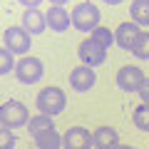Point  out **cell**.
Wrapping results in <instances>:
<instances>
[{"label":"cell","mask_w":149,"mask_h":149,"mask_svg":"<svg viewBox=\"0 0 149 149\" xmlns=\"http://www.w3.org/2000/svg\"><path fill=\"white\" fill-rule=\"evenodd\" d=\"M45 25H47V17H45V13L40 10V8H27V10L22 13V27H25L30 35L45 32Z\"/></svg>","instance_id":"12"},{"label":"cell","mask_w":149,"mask_h":149,"mask_svg":"<svg viewBox=\"0 0 149 149\" xmlns=\"http://www.w3.org/2000/svg\"><path fill=\"white\" fill-rule=\"evenodd\" d=\"M37 109H40V114H47V117H55V114H60V112H65V107H67V97H65V92L60 90V87H45V90L37 92Z\"/></svg>","instance_id":"1"},{"label":"cell","mask_w":149,"mask_h":149,"mask_svg":"<svg viewBox=\"0 0 149 149\" xmlns=\"http://www.w3.org/2000/svg\"><path fill=\"white\" fill-rule=\"evenodd\" d=\"M72 25L82 32H87V30L92 32L100 25V8L95 3H90V0H80L72 8Z\"/></svg>","instance_id":"3"},{"label":"cell","mask_w":149,"mask_h":149,"mask_svg":"<svg viewBox=\"0 0 149 149\" xmlns=\"http://www.w3.org/2000/svg\"><path fill=\"white\" fill-rule=\"evenodd\" d=\"M25 149H27V147H25ZM35 149H37V147H35Z\"/></svg>","instance_id":"27"},{"label":"cell","mask_w":149,"mask_h":149,"mask_svg":"<svg viewBox=\"0 0 149 149\" xmlns=\"http://www.w3.org/2000/svg\"><path fill=\"white\" fill-rule=\"evenodd\" d=\"M139 97H142L144 104H149V77H144L142 87H139Z\"/></svg>","instance_id":"22"},{"label":"cell","mask_w":149,"mask_h":149,"mask_svg":"<svg viewBox=\"0 0 149 149\" xmlns=\"http://www.w3.org/2000/svg\"><path fill=\"white\" fill-rule=\"evenodd\" d=\"M92 40H95V42H100L102 47H107V50H109V45L114 42V32H112V30H107L104 25H97L95 30H92Z\"/></svg>","instance_id":"19"},{"label":"cell","mask_w":149,"mask_h":149,"mask_svg":"<svg viewBox=\"0 0 149 149\" xmlns=\"http://www.w3.org/2000/svg\"><path fill=\"white\" fill-rule=\"evenodd\" d=\"M45 74V65L40 57H32V55H25L22 60H17L15 65V77L22 82V85H35V82L42 80Z\"/></svg>","instance_id":"4"},{"label":"cell","mask_w":149,"mask_h":149,"mask_svg":"<svg viewBox=\"0 0 149 149\" xmlns=\"http://www.w3.org/2000/svg\"><path fill=\"white\" fill-rule=\"evenodd\" d=\"M142 82H144V72L137 65H124L117 70V87L122 92H139Z\"/></svg>","instance_id":"7"},{"label":"cell","mask_w":149,"mask_h":149,"mask_svg":"<svg viewBox=\"0 0 149 149\" xmlns=\"http://www.w3.org/2000/svg\"><path fill=\"white\" fill-rule=\"evenodd\" d=\"M0 149H15V134L8 127L0 129Z\"/></svg>","instance_id":"21"},{"label":"cell","mask_w":149,"mask_h":149,"mask_svg":"<svg viewBox=\"0 0 149 149\" xmlns=\"http://www.w3.org/2000/svg\"><path fill=\"white\" fill-rule=\"evenodd\" d=\"M30 112H27V107L22 104V102L17 100H8L0 104V124L8 129H17V127H25L27 122H30Z\"/></svg>","instance_id":"2"},{"label":"cell","mask_w":149,"mask_h":149,"mask_svg":"<svg viewBox=\"0 0 149 149\" xmlns=\"http://www.w3.org/2000/svg\"><path fill=\"white\" fill-rule=\"evenodd\" d=\"M45 17H47V27L55 32H65L72 25V15H67V10L62 5H50L45 10Z\"/></svg>","instance_id":"11"},{"label":"cell","mask_w":149,"mask_h":149,"mask_svg":"<svg viewBox=\"0 0 149 149\" xmlns=\"http://www.w3.org/2000/svg\"><path fill=\"white\" fill-rule=\"evenodd\" d=\"M114 149H134V147H129V144H117Z\"/></svg>","instance_id":"26"},{"label":"cell","mask_w":149,"mask_h":149,"mask_svg":"<svg viewBox=\"0 0 149 149\" xmlns=\"http://www.w3.org/2000/svg\"><path fill=\"white\" fill-rule=\"evenodd\" d=\"M132 122H134V127H137V129H142V132H149V104H144V102H142V104L134 109Z\"/></svg>","instance_id":"17"},{"label":"cell","mask_w":149,"mask_h":149,"mask_svg":"<svg viewBox=\"0 0 149 149\" xmlns=\"http://www.w3.org/2000/svg\"><path fill=\"white\" fill-rule=\"evenodd\" d=\"M3 45H5L10 52L15 55H27V50H30V32L25 30V27H8L5 35H3Z\"/></svg>","instance_id":"6"},{"label":"cell","mask_w":149,"mask_h":149,"mask_svg":"<svg viewBox=\"0 0 149 149\" xmlns=\"http://www.w3.org/2000/svg\"><path fill=\"white\" fill-rule=\"evenodd\" d=\"M15 52H10V50L3 45L0 47V74L5 77V74H10V72H15Z\"/></svg>","instance_id":"16"},{"label":"cell","mask_w":149,"mask_h":149,"mask_svg":"<svg viewBox=\"0 0 149 149\" xmlns=\"http://www.w3.org/2000/svg\"><path fill=\"white\" fill-rule=\"evenodd\" d=\"M129 15H132V22H137L139 27H147L149 25V0H132Z\"/></svg>","instance_id":"15"},{"label":"cell","mask_w":149,"mask_h":149,"mask_svg":"<svg viewBox=\"0 0 149 149\" xmlns=\"http://www.w3.org/2000/svg\"><path fill=\"white\" fill-rule=\"evenodd\" d=\"M77 55H80L82 65H87V67H100V65H104L107 60V47H102L100 42H95L92 37H87L85 42H80V47H77Z\"/></svg>","instance_id":"5"},{"label":"cell","mask_w":149,"mask_h":149,"mask_svg":"<svg viewBox=\"0 0 149 149\" xmlns=\"http://www.w3.org/2000/svg\"><path fill=\"white\" fill-rule=\"evenodd\" d=\"M132 55H134L137 60H149V32H147V30L139 35L137 45L132 47Z\"/></svg>","instance_id":"20"},{"label":"cell","mask_w":149,"mask_h":149,"mask_svg":"<svg viewBox=\"0 0 149 149\" xmlns=\"http://www.w3.org/2000/svg\"><path fill=\"white\" fill-rule=\"evenodd\" d=\"M139 35H142V27H139L137 22H122V25L114 30V42L122 50H129V52H132V47L137 45Z\"/></svg>","instance_id":"10"},{"label":"cell","mask_w":149,"mask_h":149,"mask_svg":"<svg viewBox=\"0 0 149 149\" xmlns=\"http://www.w3.org/2000/svg\"><path fill=\"white\" fill-rule=\"evenodd\" d=\"M50 3H52V5H67L70 0H50Z\"/></svg>","instance_id":"25"},{"label":"cell","mask_w":149,"mask_h":149,"mask_svg":"<svg viewBox=\"0 0 149 149\" xmlns=\"http://www.w3.org/2000/svg\"><path fill=\"white\" fill-rule=\"evenodd\" d=\"M62 147L65 149H92L95 142H92L90 129H85V127H70L67 132L62 134Z\"/></svg>","instance_id":"8"},{"label":"cell","mask_w":149,"mask_h":149,"mask_svg":"<svg viewBox=\"0 0 149 149\" xmlns=\"http://www.w3.org/2000/svg\"><path fill=\"white\" fill-rule=\"evenodd\" d=\"M17 3H20L22 8H37L40 3H42V0H17Z\"/></svg>","instance_id":"23"},{"label":"cell","mask_w":149,"mask_h":149,"mask_svg":"<svg viewBox=\"0 0 149 149\" xmlns=\"http://www.w3.org/2000/svg\"><path fill=\"white\" fill-rule=\"evenodd\" d=\"M70 85L77 92H90L97 85V72L92 67H87V65H80V67H74L70 72Z\"/></svg>","instance_id":"9"},{"label":"cell","mask_w":149,"mask_h":149,"mask_svg":"<svg viewBox=\"0 0 149 149\" xmlns=\"http://www.w3.org/2000/svg\"><path fill=\"white\" fill-rule=\"evenodd\" d=\"M47 127H55L52 124V117H47V114H37V117H32L30 122H27V132L35 137V134H40L42 129H47Z\"/></svg>","instance_id":"18"},{"label":"cell","mask_w":149,"mask_h":149,"mask_svg":"<svg viewBox=\"0 0 149 149\" xmlns=\"http://www.w3.org/2000/svg\"><path fill=\"white\" fill-rule=\"evenodd\" d=\"M92 142H95V149H114L119 144V134L114 127H97L95 134H92Z\"/></svg>","instance_id":"13"},{"label":"cell","mask_w":149,"mask_h":149,"mask_svg":"<svg viewBox=\"0 0 149 149\" xmlns=\"http://www.w3.org/2000/svg\"><path fill=\"white\" fill-rule=\"evenodd\" d=\"M35 147L37 149H60L62 147V134L55 127H47L40 134H35Z\"/></svg>","instance_id":"14"},{"label":"cell","mask_w":149,"mask_h":149,"mask_svg":"<svg viewBox=\"0 0 149 149\" xmlns=\"http://www.w3.org/2000/svg\"><path fill=\"white\" fill-rule=\"evenodd\" d=\"M102 3H104V5H119L122 0H102Z\"/></svg>","instance_id":"24"}]
</instances>
